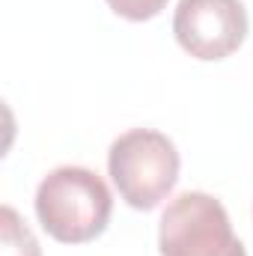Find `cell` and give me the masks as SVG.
<instances>
[{"mask_svg": "<svg viewBox=\"0 0 253 256\" xmlns=\"http://www.w3.org/2000/svg\"><path fill=\"white\" fill-rule=\"evenodd\" d=\"M114 196L104 179L86 167H57L36 191V218L60 244H84L104 232Z\"/></svg>", "mask_w": 253, "mask_h": 256, "instance_id": "cell-1", "label": "cell"}, {"mask_svg": "<svg viewBox=\"0 0 253 256\" xmlns=\"http://www.w3.org/2000/svg\"><path fill=\"white\" fill-rule=\"evenodd\" d=\"M176 143L155 128H131L110 143L108 170L131 208L152 212L179 182Z\"/></svg>", "mask_w": 253, "mask_h": 256, "instance_id": "cell-2", "label": "cell"}, {"mask_svg": "<svg viewBox=\"0 0 253 256\" xmlns=\"http://www.w3.org/2000/svg\"><path fill=\"white\" fill-rule=\"evenodd\" d=\"M158 248L161 256H248L220 200L202 191L179 194L164 208Z\"/></svg>", "mask_w": 253, "mask_h": 256, "instance_id": "cell-3", "label": "cell"}, {"mask_svg": "<svg viewBox=\"0 0 253 256\" xmlns=\"http://www.w3.org/2000/svg\"><path fill=\"white\" fill-rule=\"evenodd\" d=\"M173 33L190 57L224 60L248 39V9L242 0H179Z\"/></svg>", "mask_w": 253, "mask_h": 256, "instance_id": "cell-4", "label": "cell"}, {"mask_svg": "<svg viewBox=\"0 0 253 256\" xmlns=\"http://www.w3.org/2000/svg\"><path fill=\"white\" fill-rule=\"evenodd\" d=\"M0 256H42L36 236L12 206L0 208Z\"/></svg>", "mask_w": 253, "mask_h": 256, "instance_id": "cell-5", "label": "cell"}, {"mask_svg": "<svg viewBox=\"0 0 253 256\" xmlns=\"http://www.w3.org/2000/svg\"><path fill=\"white\" fill-rule=\"evenodd\" d=\"M108 6L128 21H149L167 6V0H108Z\"/></svg>", "mask_w": 253, "mask_h": 256, "instance_id": "cell-6", "label": "cell"}]
</instances>
